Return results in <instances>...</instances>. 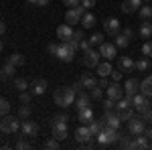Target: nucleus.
I'll use <instances>...</instances> for the list:
<instances>
[{
    "mask_svg": "<svg viewBox=\"0 0 152 150\" xmlns=\"http://www.w3.org/2000/svg\"><path fill=\"white\" fill-rule=\"evenodd\" d=\"M75 97H77V93L73 91V87H67V85L55 89V93H53V102L59 108H63V110L65 108H71V105L75 104Z\"/></svg>",
    "mask_w": 152,
    "mask_h": 150,
    "instance_id": "f257e3e1",
    "label": "nucleus"
},
{
    "mask_svg": "<svg viewBox=\"0 0 152 150\" xmlns=\"http://www.w3.org/2000/svg\"><path fill=\"white\" fill-rule=\"evenodd\" d=\"M122 136V132H118V128H110V126H104L102 132L95 136L97 138V144L99 146H110V144H116L118 140Z\"/></svg>",
    "mask_w": 152,
    "mask_h": 150,
    "instance_id": "f03ea898",
    "label": "nucleus"
},
{
    "mask_svg": "<svg viewBox=\"0 0 152 150\" xmlns=\"http://www.w3.org/2000/svg\"><path fill=\"white\" fill-rule=\"evenodd\" d=\"M20 130V118H16V116H2L0 118V132H4V134H14V132H18Z\"/></svg>",
    "mask_w": 152,
    "mask_h": 150,
    "instance_id": "7ed1b4c3",
    "label": "nucleus"
},
{
    "mask_svg": "<svg viewBox=\"0 0 152 150\" xmlns=\"http://www.w3.org/2000/svg\"><path fill=\"white\" fill-rule=\"evenodd\" d=\"M130 97V102H132V108H134V110H136V112H138V114H140L142 110H146V108H150V97H146V95H144V93H134V95H128Z\"/></svg>",
    "mask_w": 152,
    "mask_h": 150,
    "instance_id": "20e7f679",
    "label": "nucleus"
},
{
    "mask_svg": "<svg viewBox=\"0 0 152 150\" xmlns=\"http://www.w3.org/2000/svg\"><path fill=\"white\" fill-rule=\"evenodd\" d=\"M73 55H75V51L69 47V43H67V41H61L55 57H57L59 61H63V63H71V61H73Z\"/></svg>",
    "mask_w": 152,
    "mask_h": 150,
    "instance_id": "39448f33",
    "label": "nucleus"
},
{
    "mask_svg": "<svg viewBox=\"0 0 152 150\" xmlns=\"http://www.w3.org/2000/svg\"><path fill=\"white\" fill-rule=\"evenodd\" d=\"M85 12H87V10L83 8L81 4H79V6H73V8H69V10L65 12V23L71 24V26L77 24V23H81V16L85 14Z\"/></svg>",
    "mask_w": 152,
    "mask_h": 150,
    "instance_id": "423d86ee",
    "label": "nucleus"
},
{
    "mask_svg": "<svg viewBox=\"0 0 152 150\" xmlns=\"http://www.w3.org/2000/svg\"><path fill=\"white\" fill-rule=\"evenodd\" d=\"M51 130H53V136L59 140H65L69 136V122H51Z\"/></svg>",
    "mask_w": 152,
    "mask_h": 150,
    "instance_id": "0eeeda50",
    "label": "nucleus"
},
{
    "mask_svg": "<svg viewBox=\"0 0 152 150\" xmlns=\"http://www.w3.org/2000/svg\"><path fill=\"white\" fill-rule=\"evenodd\" d=\"M144 130H146V122L142 120L140 116L136 118H130L128 120V132L132 134V136H138V134H144Z\"/></svg>",
    "mask_w": 152,
    "mask_h": 150,
    "instance_id": "6e6552de",
    "label": "nucleus"
},
{
    "mask_svg": "<svg viewBox=\"0 0 152 150\" xmlns=\"http://www.w3.org/2000/svg\"><path fill=\"white\" fill-rule=\"evenodd\" d=\"M99 59H102V55H99V51H95L94 47L83 51V65H87V67H97Z\"/></svg>",
    "mask_w": 152,
    "mask_h": 150,
    "instance_id": "1a4fd4ad",
    "label": "nucleus"
},
{
    "mask_svg": "<svg viewBox=\"0 0 152 150\" xmlns=\"http://www.w3.org/2000/svg\"><path fill=\"white\" fill-rule=\"evenodd\" d=\"M99 55H102L105 61H112V59L118 55V47L114 45V43H105L104 41V43L99 45Z\"/></svg>",
    "mask_w": 152,
    "mask_h": 150,
    "instance_id": "9d476101",
    "label": "nucleus"
},
{
    "mask_svg": "<svg viewBox=\"0 0 152 150\" xmlns=\"http://www.w3.org/2000/svg\"><path fill=\"white\" fill-rule=\"evenodd\" d=\"M102 120H104L105 126L110 128H120V116H118V112H114V110H104V116H102Z\"/></svg>",
    "mask_w": 152,
    "mask_h": 150,
    "instance_id": "9b49d317",
    "label": "nucleus"
},
{
    "mask_svg": "<svg viewBox=\"0 0 152 150\" xmlns=\"http://www.w3.org/2000/svg\"><path fill=\"white\" fill-rule=\"evenodd\" d=\"M105 93H107V97H112V100H122L124 95H126V91H124V87L120 85V81H114L112 85H107L105 87Z\"/></svg>",
    "mask_w": 152,
    "mask_h": 150,
    "instance_id": "f8f14e48",
    "label": "nucleus"
},
{
    "mask_svg": "<svg viewBox=\"0 0 152 150\" xmlns=\"http://www.w3.org/2000/svg\"><path fill=\"white\" fill-rule=\"evenodd\" d=\"M104 31L110 37H116L118 33H120V20L114 18V16H112V18H105L104 20Z\"/></svg>",
    "mask_w": 152,
    "mask_h": 150,
    "instance_id": "ddd939ff",
    "label": "nucleus"
},
{
    "mask_svg": "<svg viewBox=\"0 0 152 150\" xmlns=\"http://www.w3.org/2000/svg\"><path fill=\"white\" fill-rule=\"evenodd\" d=\"M144 4L142 0H124L122 2V12H126V14H132V12H136V10H140V6Z\"/></svg>",
    "mask_w": 152,
    "mask_h": 150,
    "instance_id": "4468645a",
    "label": "nucleus"
},
{
    "mask_svg": "<svg viewBox=\"0 0 152 150\" xmlns=\"http://www.w3.org/2000/svg\"><path fill=\"white\" fill-rule=\"evenodd\" d=\"M20 128H23L24 136H39V124L33 122V120H24Z\"/></svg>",
    "mask_w": 152,
    "mask_h": 150,
    "instance_id": "2eb2a0df",
    "label": "nucleus"
},
{
    "mask_svg": "<svg viewBox=\"0 0 152 150\" xmlns=\"http://www.w3.org/2000/svg\"><path fill=\"white\" fill-rule=\"evenodd\" d=\"M118 67L124 71V73H130V71L136 69V61L132 57H126V55H124V57H120V61H118Z\"/></svg>",
    "mask_w": 152,
    "mask_h": 150,
    "instance_id": "dca6fc26",
    "label": "nucleus"
},
{
    "mask_svg": "<svg viewBox=\"0 0 152 150\" xmlns=\"http://www.w3.org/2000/svg\"><path fill=\"white\" fill-rule=\"evenodd\" d=\"M91 138H94V134L89 132L87 124H83V126H79L75 130V140L77 142H87V140H91Z\"/></svg>",
    "mask_w": 152,
    "mask_h": 150,
    "instance_id": "f3484780",
    "label": "nucleus"
},
{
    "mask_svg": "<svg viewBox=\"0 0 152 150\" xmlns=\"http://www.w3.org/2000/svg\"><path fill=\"white\" fill-rule=\"evenodd\" d=\"M77 120H79L81 124H89V122L94 120V110H91V105L77 110Z\"/></svg>",
    "mask_w": 152,
    "mask_h": 150,
    "instance_id": "a211bd4d",
    "label": "nucleus"
},
{
    "mask_svg": "<svg viewBox=\"0 0 152 150\" xmlns=\"http://www.w3.org/2000/svg\"><path fill=\"white\" fill-rule=\"evenodd\" d=\"M73 33H75V31H73V26H71V24H61V26H57V37L59 39H61V41H69L71 37H73Z\"/></svg>",
    "mask_w": 152,
    "mask_h": 150,
    "instance_id": "6ab92c4d",
    "label": "nucleus"
},
{
    "mask_svg": "<svg viewBox=\"0 0 152 150\" xmlns=\"http://www.w3.org/2000/svg\"><path fill=\"white\" fill-rule=\"evenodd\" d=\"M124 91H126V95H134V93L140 91V81L134 79V77H130L126 83H124Z\"/></svg>",
    "mask_w": 152,
    "mask_h": 150,
    "instance_id": "aec40b11",
    "label": "nucleus"
},
{
    "mask_svg": "<svg viewBox=\"0 0 152 150\" xmlns=\"http://www.w3.org/2000/svg\"><path fill=\"white\" fill-rule=\"evenodd\" d=\"M14 71H16V67L6 61L2 65V69H0V81H6V79H10V77H14Z\"/></svg>",
    "mask_w": 152,
    "mask_h": 150,
    "instance_id": "412c9836",
    "label": "nucleus"
},
{
    "mask_svg": "<svg viewBox=\"0 0 152 150\" xmlns=\"http://www.w3.org/2000/svg\"><path fill=\"white\" fill-rule=\"evenodd\" d=\"M79 83H81L83 89H94L95 85H97V81L94 79V75H91V73H83L81 77H79Z\"/></svg>",
    "mask_w": 152,
    "mask_h": 150,
    "instance_id": "4be33fe9",
    "label": "nucleus"
},
{
    "mask_svg": "<svg viewBox=\"0 0 152 150\" xmlns=\"http://www.w3.org/2000/svg\"><path fill=\"white\" fill-rule=\"evenodd\" d=\"M138 35H140V39H146V41L152 37V20H150V18H148V20H142Z\"/></svg>",
    "mask_w": 152,
    "mask_h": 150,
    "instance_id": "5701e85b",
    "label": "nucleus"
},
{
    "mask_svg": "<svg viewBox=\"0 0 152 150\" xmlns=\"http://www.w3.org/2000/svg\"><path fill=\"white\" fill-rule=\"evenodd\" d=\"M148 146H150V140L146 138L144 134H138V136H134V140H132V148L144 150V148H148Z\"/></svg>",
    "mask_w": 152,
    "mask_h": 150,
    "instance_id": "b1692460",
    "label": "nucleus"
},
{
    "mask_svg": "<svg viewBox=\"0 0 152 150\" xmlns=\"http://www.w3.org/2000/svg\"><path fill=\"white\" fill-rule=\"evenodd\" d=\"M89 102H91V95H87L85 91H81V93H77V97H75V108L77 110H81V108H87L89 105Z\"/></svg>",
    "mask_w": 152,
    "mask_h": 150,
    "instance_id": "393cba45",
    "label": "nucleus"
},
{
    "mask_svg": "<svg viewBox=\"0 0 152 150\" xmlns=\"http://www.w3.org/2000/svg\"><path fill=\"white\" fill-rule=\"evenodd\" d=\"M31 89H33L35 95H43V93L47 91V81L45 79H35L31 83Z\"/></svg>",
    "mask_w": 152,
    "mask_h": 150,
    "instance_id": "a878e982",
    "label": "nucleus"
},
{
    "mask_svg": "<svg viewBox=\"0 0 152 150\" xmlns=\"http://www.w3.org/2000/svg\"><path fill=\"white\" fill-rule=\"evenodd\" d=\"M97 73H99V77H110L112 75V65H110V61H105L104 59V63H97Z\"/></svg>",
    "mask_w": 152,
    "mask_h": 150,
    "instance_id": "bb28decb",
    "label": "nucleus"
},
{
    "mask_svg": "<svg viewBox=\"0 0 152 150\" xmlns=\"http://www.w3.org/2000/svg\"><path fill=\"white\" fill-rule=\"evenodd\" d=\"M140 93H144L146 97H152V77H146L140 81Z\"/></svg>",
    "mask_w": 152,
    "mask_h": 150,
    "instance_id": "cd10ccee",
    "label": "nucleus"
},
{
    "mask_svg": "<svg viewBox=\"0 0 152 150\" xmlns=\"http://www.w3.org/2000/svg\"><path fill=\"white\" fill-rule=\"evenodd\" d=\"M105 124H104V120H91L89 124H87V128H89V132L94 134V136H97L99 132H102V128H104Z\"/></svg>",
    "mask_w": 152,
    "mask_h": 150,
    "instance_id": "c85d7f7f",
    "label": "nucleus"
},
{
    "mask_svg": "<svg viewBox=\"0 0 152 150\" xmlns=\"http://www.w3.org/2000/svg\"><path fill=\"white\" fill-rule=\"evenodd\" d=\"M81 24H83V29H94L95 26V16L91 12H85L81 16Z\"/></svg>",
    "mask_w": 152,
    "mask_h": 150,
    "instance_id": "c756f323",
    "label": "nucleus"
},
{
    "mask_svg": "<svg viewBox=\"0 0 152 150\" xmlns=\"http://www.w3.org/2000/svg\"><path fill=\"white\" fill-rule=\"evenodd\" d=\"M24 61H26V59H24L23 53H12L10 57H8V63H12L14 67H23V65H24Z\"/></svg>",
    "mask_w": 152,
    "mask_h": 150,
    "instance_id": "7c9ffc66",
    "label": "nucleus"
},
{
    "mask_svg": "<svg viewBox=\"0 0 152 150\" xmlns=\"http://www.w3.org/2000/svg\"><path fill=\"white\" fill-rule=\"evenodd\" d=\"M114 45L118 47V49H126V47L130 45V39L126 35H120V33H118L116 35V41H114Z\"/></svg>",
    "mask_w": 152,
    "mask_h": 150,
    "instance_id": "2f4dec72",
    "label": "nucleus"
},
{
    "mask_svg": "<svg viewBox=\"0 0 152 150\" xmlns=\"http://www.w3.org/2000/svg\"><path fill=\"white\" fill-rule=\"evenodd\" d=\"M136 69H138V71H148V69H150V59H148V57L138 59V61H136Z\"/></svg>",
    "mask_w": 152,
    "mask_h": 150,
    "instance_id": "473e14b6",
    "label": "nucleus"
},
{
    "mask_svg": "<svg viewBox=\"0 0 152 150\" xmlns=\"http://www.w3.org/2000/svg\"><path fill=\"white\" fill-rule=\"evenodd\" d=\"M134 112H136V110H134V108H132V105H130V108H126V110H122V112H118V116H120V120H126V122H128L130 118H134Z\"/></svg>",
    "mask_w": 152,
    "mask_h": 150,
    "instance_id": "72a5a7b5",
    "label": "nucleus"
},
{
    "mask_svg": "<svg viewBox=\"0 0 152 150\" xmlns=\"http://www.w3.org/2000/svg\"><path fill=\"white\" fill-rule=\"evenodd\" d=\"M138 14H140L142 20H148V18H152V6H144V4H142L140 10H138Z\"/></svg>",
    "mask_w": 152,
    "mask_h": 150,
    "instance_id": "f704fd0d",
    "label": "nucleus"
},
{
    "mask_svg": "<svg viewBox=\"0 0 152 150\" xmlns=\"http://www.w3.org/2000/svg\"><path fill=\"white\" fill-rule=\"evenodd\" d=\"M14 87H16L18 91H26V89H28V81L23 79V77H18V79H14Z\"/></svg>",
    "mask_w": 152,
    "mask_h": 150,
    "instance_id": "c9c22d12",
    "label": "nucleus"
},
{
    "mask_svg": "<svg viewBox=\"0 0 152 150\" xmlns=\"http://www.w3.org/2000/svg\"><path fill=\"white\" fill-rule=\"evenodd\" d=\"M102 43H104V35H102V33H94V35L89 37V45H91V47L102 45Z\"/></svg>",
    "mask_w": 152,
    "mask_h": 150,
    "instance_id": "e433bc0d",
    "label": "nucleus"
},
{
    "mask_svg": "<svg viewBox=\"0 0 152 150\" xmlns=\"http://www.w3.org/2000/svg\"><path fill=\"white\" fill-rule=\"evenodd\" d=\"M28 116H31V105H28V104H20V110H18V118L26 120Z\"/></svg>",
    "mask_w": 152,
    "mask_h": 150,
    "instance_id": "4c0bfd02",
    "label": "nucleus"
},
{
    "mask_svg": "<svg viewBox=\"0 0 152 150\" xmlns=\"http://www.w3.org/2000/svg\"><path fill=\"white\" fill-rule=\"evenodd\" d=\"M142 55L148 57V59L152 57V41H146V43L142 45Z\"/></svg>",
    "mask_w": 152,
    "mask_h": 150,
    "instance_id": "58836bf2",
    "label": "nucleus"
},
{
    "mask_svg": "<svg viewBox=\"0 0 152 150\" xmlns=\"http://www.w3.org/2000/svg\"><path fill=\"white\" fill-rule=\"evenodd\" d=\"M8 110H10V104H8V102H6L4 97H0V118L8 114Z\"/></svg>",
    "mask_w": 152,
    "mask_h": 150,
    "instance_id": "ea45409f",
    "label": "nucleus"
},
{
    "mask_svg": "<svg viewBox=\"0 0 152 150\" xmlns=\"http://www.w3.org/2000/svg\"><path fill=\"white\" fill-rule=\"evenodd\" d=\"M102 97H104V87L95 85L94 89H91V100H102Z\"/></svg>",
    "mask_w": 152,
    "mask_h": 150,
    "instance_id": "a19ab883",
    "label": "nucleus"
},
{
    "mask_svg": "<svg viewBox=\"0 0 152 150\" xmlns=\"http://www.w3.org/2000/svg\"><path fill=\"white\" fill-rule=\"evenodd\" d=\"M59 146H61V144H59V138H55V136H53V138H49L47 142H45V148H51V150H53V148L57 150Z\"/></svg>",
    "mask_w": 152,
    "mask_h": 150,
    "instance_id": "79ce46f5",
    "label": "nucleus"
},
{
    "mask_svg": "<svg viewBox=\"0 0 152 150\" xmlns=\"http://www.w3.org/2000/svg\"><path fill=\"white\" fill-rule=\"evenodd\" d=\"M118 144H120V146H122V148H132V140H128V136H124V134H122V136H120V140H118Z\"/></svg>",
    "mask_w": 152,
    "mask_h": 150,
    "instance_id": "37998d69",
    "label": "nucleus"
},
{
    "mask_svg": "<svg viewBox=\"0 0 152 150\" xmlns=\"http://www.w3.org/2000/svg\"><path fill=\"white\" fill-rule=\"evenodd\" d=\"M140 118L144 120V122H152V105H150V108H146V110H142Z\"/></svg>",
    "mask_w": 152,
    "mask_h": 150,
    "instance_id": "c03bdc74",
    "label": "nucleus"
},
{
    "mask_svg": "<svg viewBox=\"0 0 152 150\" xmlns=\"http://www.w3.org/2000/svg\"><path fill=\"white\" fill-rule=\"evenodd\" d=\"M104 110H116V100H112V97L104 100Z\"/></svg>",
    "mask_w": 152,
    "mask_h": 150,
    "instance_id": "a18cd8bd",
    "label": "nucleus"
},
{
    "mask_svg": "<svg viewBox=\"0 0 152 150\" xmlns=\"http://www.w3.org/2000/svg\"><path fill=\"white\" fill-rule=\"evenodd\" d=\"M18 100H20V104H31V93L28 91H20Z\"/></svg>",
    "mask_w": 152,
    "mask_h": 150,
    "instance_id": "49530a36",
    "label": "nucleus"
},
{
    "mask_svg": "<svg viewBox=\"0 0 152 150\" xmlns=\"http://www.w3.org/2000/svg\"><path fill=\"white\" fill-rule=\"evenodd\" d=\"M122 75H124V71L120 69V67H118V71L112 69V79H114V81H120V79H122Z\"/></svg>",
    "mask_w": 152,
    "mask_h": 150,
    "instance_id": "de8ad7c7",
    "label": "nucleus"
},
{
    "mask_svg": "<svg viewBox=\"0 0 152 150\" xmlns=\"http://www.w3.org/2000/svg\"><path fill=\"white\" fill-rule=\"evenodd\" d=\"M53 120H55V122H69L71 118L67 114H55V118H53Z\"/></svg>",
    "mask_w": 152,
    "mask_h": 150,
    "instance_id": "09e8293b",
    "label": "nucleus"
},
{
    "mask_svg": "<svg viewBox=\"0 0 152 150\" xmlns=\"http://www.w3.org/2000/svg\"><path fill=\"white\" fill-rule=\"evenodd\" d=\"M81 6L85 8V10H89V8L95 6V0H81Z\"/></svg>",
    "mask_w": 152,
    "mask_h": 150,
    "instance_id": "8fccbe9b",
    "label": "nucleus"
},
{
    "mask_svg": "<svg viewBox=\"0 0 152 150\" xmlns=\"http://www.w3.org/2000/svg\"><path fill=\"white\" fill-rule=\"evenodd\" d=\"M16 148H18V150H28V148H31V144L24 142V140H18V142H16Z\"/></svg>",
    "mask_w": 152,
    "mask_h": 150,
    "instance_id": "3c124183",
    "label": "nucleus"
},
{
    "mask_svg": "<svg viewBox=\"0 0 152 150\" xmlns=\"http://www.w3.org/2000/svg\"><path fill=\"white\" fill-rule=\"evenodd\" d=\"M63 4H65V6H69V8H73V6H79V4H81V0H63Z\"/></svg>",
    "mask_w": 152,
    "mask_h": 150,
    "instance_id": "603ef678",
    "label": "nucleus"
},
{
    "mask_svg": "<svg viewBox=\"0 0 152 150\" xmlns=\"http://www.w3.org/2000/svg\"><path fill=\"white\" fill-rule=\"evenodd\" d=\"M89 39H81V41H79V49H81V51H87V49H89Z\"/></svg>",
    "mask_w": 152,
    "mask_h": 150,
    "instance_id": "864d4df0",
    "label": "nucleus"
},
{
    "mask_svg": "<svg viewBox=\"0 0 152 150\" xmlns=\"http://www.w3.org/2000/svg\"><path fill=\"white\" fill-rule=\"evenodd\" d=\"M124 35H126L130 41H132V39L136 37V33H134V29H130V26H128V29H124Z\"/></svg>",
    "mask_w": 152,
    "mask_h": 150,
    "instance_id": "5fc2aeb1",
    "label": "nucleus"
},
{
    "mask_svg": "<svg viewBox=\"0 0 152 150\" xmlns=\"http://www.w3.org/2000/svg\"><path fill=\"white\" fill-rule=\"evenodd\" d=\"M57 49H59L57 43H51V45H49V53H51V55H57Z\"/></svg>",
    "mask_w": 152,
    "mask_h": 150,
    "instance_id": "6e6d98bb",
    "label": "nucleus"
},
{
    "mask_svg": "<svg viewBox=\"0 0 152 150\" xmlns=\"http://www.w3.org/2000/svg\"><path fill=\"white\" fill-rule=\"evenodd\" d=\"M73 39H75V41L79 43V41L83 39V31H75V33H73Z\"/></svg>",
    "mask_w": 152,
    "mask_h": 150,
    "instance_id": "4d7b16f0",
    "label": "nucleus"
},
{
    "mask_svg": "<svg viewBox=\"0 0 152 150\" xmlns=\"http://www.w3.org/2000/svg\"><path fill=\"white\" fill-rule=\"evenodd\" d=\"M97 85H99V87H104V89H105V87H107V79H105V77H102V79L97 81Z\"/></svg>",
    "mask_w": 152,
    "mask_h": 150,
    "instance_id": "13d9d810",
    "label": "nucleus"
},
{
    "mask_svg": "<svg viewBox=\"0 0 152 150\" xmlns=\"http://www.w3.org/2000/svg\"><path fill=\"white\" fill-rule=\"evenodd\" d=\"M144 136L148 140H152V128H146V130H144Z\"/></svg>",
    "mask_w": 152,
    "mask_h": 150,
    "instance_id": "bf43d9fd",
    "label": "nucleus"
},
{
    "mask_svg": "<svg viewBox=\"0 0 152 150\" xmlns=\"http://www.w3.org/2000/svg\"><path fill=\"white\" fill-rule=\"evenodd\" d=\"M4 33H6V24H4L2 20H0V37L4 35Z\"/></svg>",
    "mask_w": 152,
    "mask_h": 150,
    "instance_id": "052dcab7",
    "label": "nucleus"
},
{
    "mask_svg": "<svg viewBox=\"0 0 152 150\" xmlns=\"http://www.w3.org/2000/svg\"><path fill=\"white\" fill-rule=\"evenodd\" d=\"M49 4V0H39V4H37V6H47Z\"/></svg>",
    "mask_w": 152,
    "mask_h": 150,
    "instance_id": "680f3d73",
    "label": "nucleus"
},
{
    "mask_svg": "<svg viewBox=\"0 0 152 150\" xmlns=\"http://www.w3.org/2000/svg\"><path fill=\"white\" fill-rule=\"evenodd\" d=\"M26 2H28V4H33V6H37V4H39V0H26Z\"/></svg>",
    "mask_w": 152,
    "mask_h": 150,
    "instance_id": "e2e57ef3",
    "label": "nucleus"
},
{
    "mask_svg": "<svg viewBox=\"0 0 152 150\" xmlns=\"http://www.w3.org/2000/svg\"><path fill=\"white\" fill-rule=\"evenodd\" d=\"M0 51H2V39H0Z\"/></svg>",
    "mask_w": 152,
    "mask_h": 150,
    "instance_id": "0e129e2a",
    "label": "nucleus"
},
{
    "mask_svg": "<svg viewBox=\"0 0 152 150\" xmlns=\"http://www.w3.org/2000/svg\"><path fill=\"white\" fill-rule=\"evenodd\" d=\"M142 2H152V0H142Z\"/></svg>",
    "mask_w": 152,
    "mask_h": 150,
    "instance_id": "69168bd1",
    "label": "nucleus"
},
{
    "mask_svg": "<svg viewBox=\"0 0 152 150\" xmlns=\"http://www.w3.org/2000/svg\"><path fill=\"white\" fill-rule=\"evenodd\" d=\"M148 148H152V140H150V146H148Z\"/></svg>",
    "mask_w": 152,
    "mask_h": 150,
    "instance_id": "338daca9",
    "label": "nucleus"
}]
</instances>
